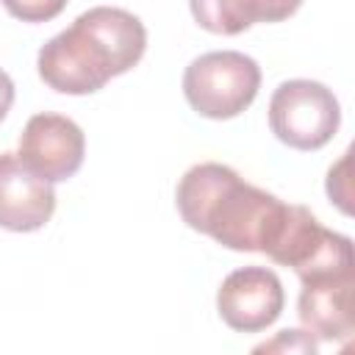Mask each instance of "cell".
I'll use <instances>...</instances> for the list:
<instances>
[{
	"label": "cell",
	"instance_id": "obj_7",
	"mask_svg": "<svg viewBox=\"0 0 355 355\" xmlns=\"http://www.w3.org/2000/svg\"><path fill=\"white\" fill-rule=\"evenodd\" d=\"M297 313L305 330L322 344H349L352 338V272H330L300 280Z\"/></svg>",
	"mask_w": 355,
	"mask_h": 355
},
{
	"label": "cell",
	"instance_id": "obj_3",
	"mask_svg": "<svg viewBox=\"0 0 355 355\" xmlns=\"http://www.w3.org/2000/svg\"><path fill=\"white\" fill-rule=\"evenodd\" d=\"M261 89V67L239 50L197 55L183 72V94L205 119H233L247 111Z\"/></svg>",
	"mask_w": 355,
	"mask_h": 355
},
{
	"label": "cell",
	"instance_id": "obj_12",
	"mask_svg": "<svg viewBox=\"0 0 355 355\" xmlns=\"http://www.w3.org/2000/svg\"><path fill=\"white\" fill-rule=\"evenodd\" d=\"M347 166H349V153H344V158H341L336 166H330V172H327V197H330L344 214H352V208H349Z\"/></svg>",
	"mask_w": 355,
	"mask_h": 355
},
{
	"label": "cell",
	"instance_id": "obj_13",
	"mask_svg": "<svg viewBox=\"0 0 355 355\" xmlns=\"http://www.w3.org/2000/svg\"><path fill=\"white\" fill-rule=\"evenodd\" d=\"M11 105H14V80L0 69V122L6 119Z\"/></svg>",
	"mask_w": 355,
	"mask_h": 355
},
{
	"label": "cell",
	"instance_id": "obj_1",
	"mask_svg": "<svg viewBox=\"0 0 355 355\" xmlns=\"http://www.w3.org/2000/svg\"><path fill=\"white\" fill-rule=\"evenodd\" d=\"M144 50L147 31L136 14L116 6H94L42 44L36 69L53 92L80 97L130 72Z\"/></svg>",
	"mask_w": 355,
	"mask_h": 355
},
{
	"label": "cell",
	"instance_id": "obj_2",
	"mask_svg": "<svg viewBox=\"0 0 355 355\" xmlns=\"http://www.w3.org/2000/svg\"><path fill=\"white\" fill-rule=\"evenodd\" d=\"M175 205L191 230L216 244L236 252H266L288 202L247 183L233 166L205 161L180 178Z\"/></svg>",
	"mask_w": 355,
	"mask_h": 355
},
{
	"label": "cell",
	"instance_id": "obj_5",
	"mask_svg": "<svg viewBox=\"0 0 355 355\" xmlns=\"http://www.w3.org/2000/svg\"><path fill=\"white\" fill-rule=\"evenodd\" d=\"M86 155V136L69 116L36 114L28 119L19 136L17 158L47 183L69 180Z\"/></svg>",
	"mask_w": 355,
	"mask_h": 355
},
{
	"label": "cell",
	"instance_id": "obj_6",
	"mask_svg": "<svg viewBox=\"0 0 355 355\" xmlns=\"http://www.w3.org/2000/svg\"><path fill=\"white\" fill-rule=\"evenodd\" d=\"M283 283L266 266H241L230 272L216 291V311L236 333H261L283 313Z\"/></svg>",
	"mask_w": 355,
	"mask_h": 355
},
{
	"label": "cell",
	"instance_id": "obj_8",
	"mask_svg": "<svg viewBox=\"0 0 355 355\" xmlns=\"http://www.w3.org/2000/svg\"><path fill=\"white\" fill-rule=\"evenodd\" d=\"M53 211V183L33 175L17 153H0V227L11 233H33L50 222Z\"/></svg>",
	"mask_w": 355,
	"mask_h": 355
},
{
	"label": "cell",
	"instance_id": "obj_10",
	"mask_svg": "<svg viewBox=\"0 0 355 355\" xmlns=\"http://www.w3.org/2000/svg\"><path fill=\"white\" fill-rule=\"evenodd\" d=\"M0 3L11 17L22 22H47L67 8V0H0Z\"/></svg>",
	"mask_w": 355,
	"mask_h": 355
},
{
	"label": "cell",
	"instance_id": "obj_4",
	"mask_svg": "<svg viewBox=\"0 0 355 355\" xmlns=\"http://www.w3.org/2000/svg\"><path fill=\"white\" fill-rule=\"evenodd\" d=\"M341 125V105L336 94L308 78L283 80L269 100V128L272 133L294 150L324 147Z\"/></svg>",
	"mask_w": 355,
	"mask_h": 355
},
{
	"label": "cell",
	"instance_id": "obj_11",
	"mask_svg": "<svg viewBox=\"0 0 355 355\" xmlns=\"http://www.w3.org/2000/svg\"><path fill=\"white\" fill-rule=\"evenodd\" d=\"M316 352L319 341L308 330H280L272 341L258 344L255 352Z\"/></svg>",
	"mask_w": 355,
	"mask_h": 355
},
{
	"label": "cell",
	"instance_id": "obj_9",
	"mask_svg": "<svg viewBox=\"0 0 355 355\" xmlns=\"http://www.w3.org/2000/svg\"><path fill=\"white\" fill-rule=\"evenodd\" d=\"M302 0H189L194 22L219 36H236L244 33L255 22H283Z\"/></svg>",
	"mask_w": 355,
	"mask_h": 355
}]
</instances>
